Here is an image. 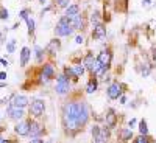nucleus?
Listing matches in <instances>:
<instances>
[{
    "label": "nucleus",
    "mask_w": 156,
    "mask_h": 143,
    "mask_svg": "<svg viewBox=\"0 0 156 143\" xmlns=\"http://www.w3.org/2000/svg\"><path fill=\"white\" fill-rule=\"evenodd\" d=\"M89 111L84 103H69L64 106V121L69 129H78L86 124Z\"/></svg>",
    "instance_id": "f257e3e1"
},
{
    "label": "nucleus",
    "mask_w": 156,
    "mask_h": 143,
    "mask_svg": "<svg viewBox=\"0 0 156 143\" xmlns=\"http://www.w3.org/2000/svg\"><path fill=\"white\" fill-rule=\"evenodd\" d=\"M70 23H72V20L69 17H66V16L61 17L58 25H56V28H55V34L56 36H69V34H72L73 28L70 27Z\"/></svg>",
    "instance_id": "f03ea898"
},
{
    "label": "nucleus",
    "mask_w": 156,
    "mask_h": 143,
    "mask_svg": "<svg viewBox=\"0 0 156 143\" xmlns=\"http://www.w3.org/2000/svg\"><path fill=\"white\" fill-rule=\"evenodd\" d=\"M69 89H70V84H69V78L66 75H61L58 76V81H56V94L59 95H64L66 92H69Z\"/></svg>",
    "instance_id": "7ed1b4c3"
},
{
    "label": "nucleus",
    "mask_w": 156,
    "mask_h": 143,
    "mask_svg": "<svg viewBox=\"0 0 156 143\" xmlns=\"http://www.w3.org/2000/svg\"><path fill=\"white\" fill-rule=\"evenodd\" d=\"M45 111V103L42 100H34L30 106V114L34 117H41Z\"/></svg>",
    "instance_id": "20e7f679"
},
{
    "label": "nucleus",
    "mask_w": 156,
    "mask_h": 143,
    "mask_svg": "<svg viewBox=\"0 0 156 143\" xmlns=\"http://www.w3.org/2000/svg\"><path fill=\"white\" fill-rule=\"evenodd\" d=\"M84 66H86V69L90 72V73H97L98 70H100V64H98V61L92 56V55H87V58H86V61H84Z\"/></svg>",
    "instance_id": "39448f33"
},
{
    "label": "nucleus",
    "mask_w": 156,
    "mask_h": 143,
    "mask_svg": "<svg viewBox=\"0 0 156 143\" xmlns=\"http://www.w3.org/2000/svg\"><path fill=\"white\" fill-rule=\"evenodd\" d=\"M27 104H28V100H27V97H23V95H14V97H12V100H11V106L12 107L22 109V107H25Z\"/></svg>",
    "instance_id": "423d86ee"
},
{
    "label": "nucleus",
    "mask_w": 156,
    "mask_h": 143,
    "mask_svg": "<svg viewBox=\"0 0 156 143\" xmlns=\"http://www.w3.org/2000/svg\"><path fill=\"white\" fill-rule=\"evenodd\" d=\"M97 61H98V64H100L101 67H108L109 62H111V53H109V51H106V50L100 51V55H98Z\"/></svg>",
    "instance_id": "0eeeda50"
},
{
    "label": "nucleus",
    "mask_w": 156,
    "mask_h": 143,
    "mask_svg": "<svg viewBox=\"0 0 156 143\" xmlns=\"http://www.w3.org/2000/svg\"><path fill=\"white\" fill-rule=\"evenodd\" d=\"M14 129H16V132L19 135H30V123H27V121L17 123Z\"/></svg>",
    "instance_id": "6e6552de"
},
{
    "label": "nucleus",
    "mask_w": 156,
    "mask_h": 143,
    "mask_svg": "<svg viewBox=\"0 0 156 143\" xmlns=\"http://www.w3.org/2000/svg\"><path fill=\"white\" fill-rule=\"evenodd\" d=\"M108 97L111 100H117V98L120 97V86L117 84V83H114V84H111L108 87Z\"/></svg>",
    "instance_id": "1a4fd4ad"
},
{
    "label": "nucleus",
    "mask_w": 156,
    "mask_h": 143,
    "mask_svg": "<svg viewBox=\"0 0 156 143\" xmlns=\"http://www.w3.org/2000/svg\"><path fill=\"white\" fill-rule=\"evenodd\" d=\"M94 37L95 39H98V41H101V39H105V36H106V28L103 27L101 23H98V25H95L94 27Z\"/></svg>",
    "instance_id": "9d476101"
},
{
    "label": "nucleus",
    "mask_w": 156,
    "mask_h": 143,
    "mask_svg": "<svg viewBox=\"0 0 156 143\" xmlns=\"http://www.w3.org/2000/svg\"><path fill=\"white\" fill-rule=\"evenodd\" d=\"M8 114H9V118H11V120H20L25 112H23L22 109H19V107H12V106H11V107L8 109Z\"/></svg>",
    "instance_id": "9b49d317"
},
{
    "label": "nucleus",
    "mask_w": 156,
    "mask_h": 143,
    "mask_svg": "<svg viewBox=\"0 0 156 143\" xmlns=\"http://www.w3.org/2000/svg\"><path fill=\"white\" fill-rule=\"evenodd\" d=\"M42 134V126L39 123H30V135L31 137H37Z\"/></svg>",
    "instance_id": "f8f14e48"
},
{
    "label": "nucleus",
    "mask_w": 156,
    "mask_h": 143,
    "mask_svg": "<svg viewBox=\"0 0 156 143\" xmlns=\"http://www.w3.org/2000/svg\"><path fill=\"white\" fill-rule=\"evenodd\" d=\"M30 55H31V51H30V48H22V51H20V66L23 67V66H27V62H28V59H30Z\"/></svg>",
    "instance_id": "ddd939ff"
},
{
    "label": "nucleus",
    "mask_w": 156,
    "mask_h": 143,
    "mask_svg": "<svg viewBox=\"0 0 156 143\" xmlns=\"http://www.w3.org/2000/svg\"><path fill=\"white\" fill-rule=\"evenodd\" d=\"M78 11H80V8H78V5H70L69 8H66V17H69L70 20L73 17L78 16Z\"/></svg>",
    "instance_id": "4468645a"
},
{
    "label": "nucleus",
    "mask_w": 156,
    "mask_h": 143,
    "mask_svg": "<svg viewBox=\"0 0 156 143\" xmlns=\"http://www.w3.org/2000/svg\"><path fill=\"white\" fill-rule=\"evenodd\" d=\"M115 123H117V115H115L112 111H109V112L106 114V126H108V128H114Z\"/></svg>",
    "instance_id": "2eb2a0df"
},
{
    "label": "nucleus",
    "mask_w": 156,
    "mask_h": 143,
    "mask_svg": "<svg viewBox=\"0 0 156 143\" xmlns=\"http://www.w3.org/2000/svg\"><path fill=\"white\" fill-rule=\"evenodd\" d=\"M59 41L58 39H51V41L48 42V45L45 47V51H50V53H55L56 50H59Z\"/></svg>",
    "instance_id": "dca6fc26"
},
{
    "label": "nucleus",
    "mask_w": 156,
    "mask_h": 143,
    "mask_svg": "<svg viewBox=\"0 0 156 143\" xmlns=\"http://www.w3.org/2000/svg\"><path fill=\"white\" fill-rule=\"evenodd\" d=\"M72 25H73V28H83V25H84V20H83V17L78 14L76 17H73L72 19Z\"/></svg>",
    "instance_id": "f3484780"
},
{
    "label": "nucleus",
    "mask_w": 156,
    "mask_h": 143,
    "mask_svg": "<svg viewBox=\"0 0 156 143\" xmlns=\"http://www.w3.org/2000/svg\"><path fill=\"white\" fill-rule=\"evenodd\" d=\"M72 72H73L75 78L81 76V75L84 73V66H81V64H76V66H73V67H72Z\"/></svg>",
    "instance_id": "a211bd4d"
},
{
    "label": "nucleus",
    "mask_w": 156,
    "mask_h": 143,
    "mask_svg": "<svg viewBox=\"0 0 156 143\" xmlns=\"http://www.w3.org/2000/svg\"><path fill=\"white\" fill-rule=\"evenodd\" d=\"M42 75H44V76H47V78H51V76L55 75V72H53V67H51L50 64L44 66V69H42Z\"/></svg>",
    "instance_id": "6ab92c4d"
},
{
    "label": "nucleus",
    "mask_w": 156,
    "mask_h": 143,
    "mask_svg": "<svg viewBox=\"0 0 156 143\" xmlns=\"http://www.w3.org/2000/svg\"><path fill=\"white\" fill-rule=\"evenodd\" d=\"M95 90H97V81H95V80H90V81L87 83L86 92H87V94H94Z\"/></svg>",
    "instance_id": "aec40b11"
},
{
    "label": "nucleus",
    "mask_w": 156,
    "mask_h": 143,
    "mask_svg": "<svg viewBox=\"0 0 156 143\" xmlns=\"http://www.w3.org/2000/svg\"><path fill=\"white\" fill-rule=\"evenodd\" d=\"M120 135H122V140H125V141L133 138V132H131V129H122Z\"/></svg>",
    "instance_id": "412c9836"
},
{
    "label": "nucleus",
    "mask_w": 156,
    "mask_h": 143,
    "mask_svg": "<svg viewBox=\"0 0 156 143\" xmlns=\"http://www.w3.org/2000/svg\"><path fill=\"white\" fill-rule=\"evenodd\" d=\"M14 50H16V39H11L6 44V51L8 53H14Z\"/></svg>",
    "instance_id": "4be33fe9"
},
{
    "label": "nucleus",
    "mask_w": 156,
    "mask_h": 143,
    "mask_svg": "<svg viewBox=\"0 0 156 143\" xmlns=\"http://www.w3.org/2000/svg\"><path fill=\"white\" fill-rule=\"evenodd\" d=\"M139 131H140V134H142V135H147L148 128H147V121H145V120H142V121L139 123Z\"/></svg>",
    "instance_id": "5701e85b"
},
{
    "label": "nucleus",
    "mask_w": 156,
    "mask_h": 143,
    "mask_svg": "<svg viewBox=\"0 0 156 143\" xmlns=\"http://www.w3.org/2000/svg\"><path fill=\"white\" fill-rule=\"evenodd\" d=\"M42 56H44V50L41 47H36V59L41 62L42 61Z\"/></svg>",
    "instance_id": "b1692460"
},
{
    "label": "nucleus",
    "mask_w": 156,
    "mask_h": 143,
    "mask_svg": "<svg viewBox=\"0 0 156 143\" xmlns=\"http://www.w3.org/2000/svg\"><path fill=\"white\" fill-rule=\"evenodd\" d=\"M27 23H28V31L33 33V31H34V20H33L31 17H28V19H27Z\"/></svg>",
    "instance_id": "393cba45"
},
{
    "label": "nucleus",
    "mask_w": 156,
    "mask_h": 143,
    "mask_svg": "<svg viewBox=\"0 0 156 143\" xmlns=\"http://www.w3.org/2000/svg\"><path fill=\"white\" fill-rule=\"evenodd\" d=\"M58 2V5L61 6V8H69L70 5H69V0H56Z\"/></svg>",
    "instance_id": "a878e982"
},
{
    "label": "nucleus",
    "mask_w": 156,
    "mask_h": 143,
    "mask_svg": "<svg viewBox=\"0 0 156 143\" xmlns=\"http://www.w3.org/2000/svg\"><path fill=\"white\" fill-rule=\"evenodd\" d=\"M133 143H148V141H147V138H145L144 135H140V137H137Z\"/></svg>",
    "instance_id": "bb28decb"
},
{
    "label": "nucleus",
    "mask_w": 156,
    "mask_h": 143,
    "mask_svg": "<svg viewBox=\"0 0 156 143\" xmlns=\"http://www.w3.org/2000/svg\"><path fill=\"white\" fill-rule=\"evenodd\" d=\"M28 12H30L28 9H23V11H20V17H22V19H25V20H27V19L30 17V16H28Z\"/></svg>",
    "instance_id": "cd10ccee"
},
{
    "label": "nucleus",
    "mask_w": 156,
    "mask_h": 143,
    "mask_svg": "<svg viewBox=\"0 0 156 143\" xmlns=\"http://www.w3.org/2000/svg\"><path fill=\"white\" fill-rule=\"evenodd\" d=\"M0 17H2V19H8V9H2V11H0Z\"/></svg>",
    "instance_id": "c85d7f7f"
},
{
    "label": "nucleus",
    "mask_w": 156,
    "mask_h": 143,
    "mask_svg": "<svg viewBox=\"0 0 156 143\" xmlns=\"http://www.w3.org/2000/svg\"><path fill=\"white\" fill-rule=\"evenodd\" d=\"M75 42H76V44H83V42H84V37H83V36H76V37H75Z\"/></svg>",
    "instance_id": "c756f323"
},
{
    "label": "nucleus",
    "mask_w": 156,
    "mask_h": 143,
    "mask_svg": "<svg viewBox=\"0 0 156 143\" xmlns=\"http://www.w3.org/2000/svg\"><path fill=\"white\" fill-rule=\"evenodd\" d=\"M92 22H95V25H98V12H94L92 14Z\"/></svg>",
    "instance_id": "7c9ffc66"
},
{
    "label": "nucleus",
    "mask_w": 156,
    "mask_h": 143,
    "mask_svg": "<svg viewBox=\"0 0 156 143\" xmlns=\"http://www.w3.org/2000/svg\"><path fill=\"white\" fill-rule=\"evenodd\" d=\"M30 143H44V141H42V138H37V137H36V138H31Z\"/></svg>",
    "instance_id": "2f4dec72"
},
{
    "label": "nucleus",
    "mask_w": 156,
    "mask_h": 143,
    "mask_svg": "<svg viewBox=\"0 0 156 143\" xmlns=\"http://www.w3.org/2000/svg\"><path fill=\"white\" fill-rule=\"evenodd\" d=\"M0 80H6V73H5V72L0 73Z\"/></svg>",
    "instance_id": "473e14b6"
},
{
    "label": "nucleus",
    "mask_w": 156,
    "mask_h": 143,
    "mask_svg": "<svg viewBox=\"0 0 156 143\" xmlns=\"http://www.w3.org/2000/svg\"><path fill=\"white\" fill-rule=\"evenodd\" d=\"M120 103H122V104H125V103H126V98H125V97H120Z\"/></svg>",
    "instance_id": "72a5a7b5"
},
{
    "label": "nucleus",
    "mask_w": 156,
    "mask_h": 143,
    "mask_svg": "<svg viewBox=\"0 0 156 143\" xmlns=\"http://www.w3.org/2000/svg\"><path fill=\"white\" fill-rule=\"evenodd\" d=\"M134 124H136V120H134V118H133V120H131V121H129V126H131V128H133V126H134Z\"/></svg>",
    "instance_id": "f704fd0d"
},
{
    "label": "nucleus",
    "mask_w": 156,
    "mask_h": 143,
    "mask_svg": "<svg viewBox=\"0 0 156 143\" xmlns=\"http://www.w3.org/2000/svg\"><path fill=\"white\" fill-rule=\"evenodd\" d=\"M0 62H2V66H5V67H6V66H8V62H6V61H5V59H2V61H0Z\"/></svg>",
    "instance_id": "c9c22d12"
},
{
    "label": "nucleus",
    "mask_w": 156,
    "mask_h": 143,
    "mask_svg": "<svg viewBox=\"0 0 156 143\" xmlns=\"http://www.w3.org/2000/svg\"><path fill=\"white\" fill-rule=\"evenodd\" d=\"M153 59H156V48H153Z\"/></svg>",
    "instance_id": "e433bc0d"
},
{
    "label": "nucleus",
    "mask_w": 156,
    "mask_h": 143,
    "mask_svg": "<svg viewBox=\"0 0 156 143\" xmlns=\"http://www.w3.org/2000/svg\"><path fill=\"white\" fill-rule=\"evenodd\" d=\"M144 3L145 5H150V0H144Z\"/></svg>",
    "instance_id": "4c0bfd02"
},
{
    "label": "nucleus",
    "mask_w": 156,
    "mask_h": 143,
    "mask_svg": "<svg viewBox=\"0 0 156 143\" xmlns=\"http://www.w3.org/2000/svg\"><path fill=\"white\" fill-rule=\"evenodd\" d=\"M41 3H47V0H41Z\"/></svg>",
    "instance_id": "58836bf2"
},
{
    "label": "nucleus",
    "mask_w": 156,
    "mask_h": 143,
    "mask_svg": "<svg viewBox=\"0 0 156 143\" xmlns=\"http://www.w3.org/2000/svg\"><path fill=\"white\" fill-rule=\"evenodd\" d=\"M2 143H8V141H5V140H3V141H2Z\"/></svg>",
    "instance_id": "ea45409f"
},
{
    "label": "nucleus",
    "mask_w": 156,
    "mask_h": 143,
    "mask_svg": "<svg viewBox=\"0 0 156 143\" xmlns=\"http://www.w3.org/2000/svg\"><path fill=\"white\" fill-rule=\"evenodd\" d=\"M47 143H50V141H47Z\"/></svg>",
    "instance_id": "a19ab883"
}]
</instances>
